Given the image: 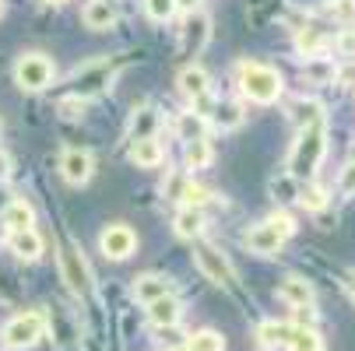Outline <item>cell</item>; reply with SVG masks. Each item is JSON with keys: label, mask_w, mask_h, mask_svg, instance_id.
I'll use <instances>...</instances> for the list:
<instances>
[{"label": "cell", "mask_w": 355, "mask_h": 351, "mask_svg": "<svg viewBox=\"0 0 355 351\" xmlns=\"http://www.w3.org/2000/svg\"><path fill=\"white\" fill-rule=\"evenodd\" d=\"M57 78V67L46 53H21L15 64V81L21 91H46Z\"/></svg>", "instance_id": "obj_6"}, {"label": "cell", "mask_w": 355, "mask_h": 351, "mask_svg": "<svg viewBox=\"0 0 355 351\" xmlns=\"http://www.w3.org/2000/svg\"><path fill=\"white\" fill-rule=\"evenodd\" d=\"M292 327H295V323H288V320H264V323L257 327V341H261L264 348H282V344H288Z\"/></svg>", "instance_id": "obj_25"}, {"label": "cell", "mask_w": 355, "mask_h": 351, "mask_svg": "<svg viewBox=\"0 0 355 351\" xmlns=\"http://www.w3.org/2000/svg\"><path fill=\"white\" fill-rule=\"evenodd\" d=\"M324 155H327V120L310 123V127L299 130L292 152H288V176H292L295 183L310 179V176L320 169Z\"/></svg>", "instance_id": "obj_1"}, {"label": "cell", "mask_w": 355, "mask_h": 351, "mask_svg": "<svg viewBox=\"0 0 355 351\" xmlns=\"http://www.w3.org/2000/svg\"><path fill=\"white\" fill-rule=\"evenodd\" d=\"M180 316H183V306H180V298H176V295L155 298V303L148 306V320L155 323V327H176Z\"/></svg>", "instance_id": "obj_19"}, {"label": "cell", "mask_w": 355, "mask_h": 351, "mask_svg": "<svg viewBox=\"0 0 355 351\" xmlns=\"http://www.w3.org/2000/svg\"><path fill=\"white\" fill-rule=\"evenodd\" d=\"M327 15H331L334 21L355 25V0H327Z\"/></svg>", "instance_id": "obj_36"}, {"label": "cell", "mask_w": 355, "mask_h": 351, "mask_svg": "<svg viewBox=\"0 0 355 351\" xmlns=\"http://www.w3.org/2000/svg\"><path fill=\"white\" fill-rule=\"evenodd\" d=\"M208 200H211V190H205V186H197L193 179H187V186H183V193H180V204H183V208H197V211H205Z\"/></svg>", "instance_id": "obj_32"}, {"label": "cell", "mask_w": 355, "mask_h": 351, "mask_svg": "<svg viewBox=\"0 0 355 351\" xmlns=\"http://www.w3.org/2000/svg\"><path fill=\"white\" fill-rule=\"evenodd\" d=\"M98 246H103V253L110 257V260H127L134 249H137V235H134V228L130 225H106L103 228V235H98Z\"/></svg>", "instance_id": "obj_10"}, {"label": "cell", "mask_w": 355, "mask_h": 351, "mask_svg": "<svg viewBox=\"0 0 355 351\" xmlns=\"http://www.w3.org/2000/svg\"><path fill=\"white\" fill-rule=\"evenodd\" d=\"M127 67V57H98V60H88V64H81L74 74H71V95H78V98H88L92 95H103V91H110L113 88V81H116V74Z\"/></svg>", "instance_id": "obj_2"}, {"label": "cell", "mask_w": 355, "mask_h": 351, "mask_svg": "<svg viewBox=\"0 0 355 351\" xmlns=\"http://www.w3.org/2000/svg\"><path fill=\"white\" fill-rule=\"evenodd\" d=\"M338 64L331 57H313V60H302V78L310 84H334Z\"/></svg>", "instance_id": "obj_24"}, {"label": "cell", "mask_w": 355, "mask_h": 351, "mask_svg": "<svg viewBox=\"0 0 355 351\" xmlns=\"http://www.w3.org/2000/svg\"><path fill=\"white\" fill-rule=\"evenodd\" d=\"M42 330H46L42 313H18L4 323V330H0V344H4L8 351H25L42 337Z\"/></svg>", "instance_id": "obj_7"}, {"label": "cell", "mask_w": 355, "mask_h": 351, "mask_svg": "<svg viewBox=\"0 0 355 351\" xmlns=\"http://www.w3.org/2000/svg\"><path fill=\"white\" fill-rule=\"evenodd\" d=\"M295 46H299L302 60H313V57H324V53H327L331 35H327V32H320V28H299Z\"/></svg>", "instance_id": "obj_20"}, {"label": "cell", "mask_w": 355, "mask_h": 351, "mask_svg": "<svg viewBox=\"0 0 355 351\" xmlns=\"http://www.w3.org/2000/svg\"><path fill=\"white\" fill-rule=\"evenodd\" d=\"M282 74L268 64H239V91L250 98V102H261V106H271L282 98Z\"/></svg>", "instance_id": "obj_3"}, {"label": "cell", "mask_w": 355, "mask_h": 351, "mask_svg": "<svg viewBox=\"0 0 355 351\" xmlns=\"http://www.w3.org/2000/svg\"><path fill=\"white\" fill-rule=\"evenodd\" d=\"M197 8H200V0H176V11H187V15H190V11H197Z\"/></svg>", "instance_id": "obj_41"}, {"label": "cell", "mask_w": 355, "mask_h": 351, "mask_svg": "<svg viewBox=\"0 0 355 351\" xmlns=\"http://www.w3.org/2000/svg\"><path fill=\"white\" fill-rule=\"evenodd\" d=\"M285 113H288V120H292L299 130L324 120V106L317 102V98H292V102L285 106Z\"/></svg>", "instance_id": "obj_18"}, {"label": "cell", "mask_w": 355, "mask_h": 351, "mask_svg": "<svg viewBox=\"0 0 355 351\" xmlns=\"http://www.w3.org/2000/svg\"><path fill=\"white\" fill-rule=\"evenodd\" d=\"M176 81H180V91L190 98V102H197V98L211 95V78H208V71H205V67H197V64L183 67Z\"/></svg>", "instance_id": "obj_15"}, {"label": "cell", "mask_w": 355, "mask_h": 351, "mask_svg": "<svg viewBox=\"0 0 355 351\" xmlns=\"http://www.w3.org/2000/svg\"><path fill=\"white\" fill-rule=\"evenodd\" d=\"M173 127H176V137L190 144V141H200V137H205V130H208V120L187 109V113H180V116H176V123H173Z\"/></svg>", "instance_id": "obj_27"}, {"label": "cell", "mask_w": 355, "mask_h": 351, "mask_svg": "<svg viewBox=\"0 0 355 351\" xmlns=\"http://www.w3.org/2000/svg\"><path fill=\"white\" fill-rule=\"evenodd\" d=\"M106 4H113V0H106Z\"/></svg>", "instance_id": "obj_47"}, {"label": "cell", "mask_w": 355, "mask_h": 351, "mask_svg": "<svg viewBox=\"0 0 355 351\" xmlns=\"http://www.w3.org/2000/svg\"><path fill=\"white\" fill-rule=\"evenodd\" d=\"M8 176H11V155L0 147V183H8Z\"/></svg>", "instance_id": "obj_39"}, {"label": "cell", "mask_w": 355, "mask_h": 351, "mask_svg": "<svg viewBox=\"0 0 355 351\" xmlns=\"http://www.w3.org/2000/svg\"><path fill=\"white\" fill-rule=\"evenodd\" d=\"M345 288H348V295L355 298V271H345Z\"/></svg>", "instance_id": "obj_42"}, {"label": "cell", "mask_w": 355, "mask_h": 351, "mask_svg": "<svg viewBox=\"0 0 355 351\" xmlns=\"http://www.w3.org/2000/svg\"><path fill=\"white\" fill-rule=\"evenodd\" d=\"M130 159H134V165H141V169H155V165H162V159H166V147H162L159 137L130 141Z\"/></svg>", "instance_id": "obj_17"}, {"label": "cell", "mask_w": 355, "mask_h": 351, "mask_svg": "<svg viewBox=\"0 0 355 351\" xmlns=\"http://www.w3.org/2000/svg\"><path fill=\"white\" fill-rule=\"evenodd\" d=\"M211 159H215V152H211V141L208 137L187 144V169H208Z\"/></svg>", "instance_id": "obj_30"}, {"label": "cell", "mask_w": 355, "mask_h": 351, "mask_svg": "<svg viewBox=\"0 0 355 351\" xmlns=\"http://www.w3.org/2000/svg\"><path fill=\"white\" fill-rule=\"evenodd\" d=\"M0 222L8 225V232H25V228H35V211H32V204L28 200H11L8 204V211L0 215Z\"/></svg>", "instance_id": "obj_21"}, {"label": "cell", "mask_w": 355, "mask_h": 351, "mask_svg": "<svg viewBox=\"0 0 355 351\" xmlns=\"http://www.w3.org/2000/svg\"><path fill=\"white\" fill-rule=\"evenodd\" d=\"M292 232H295V222H292L285 211H278V215H271L268 222L253 225V228L246 232V249H250V253H257V257H275Z\"/></svg>", "instance_id": "obj_4"}, {"label": "cell", "mask_w": 355, "mask_h": 351, "mask_svg": "<svg viewBox=\"0 0 355 351\" xmlns=\"http://www.w3.org/2000/svg\"><path fill=\"white\" fill-rule=\"evenodd\" d=\"M173 351H187V348H183V344H176V348H173Z\"/></svg>", "instance_id": "obj_45"}, {"label": "cell", "mask_w": 355, "mask_h": 351, "mask_svg": "<svg viewBox=\"0 0 355 351\" xmlns=\"http://www.w3.org/2000/svg\"><path fill=\"white\" fill-rule=\"evenodd\" d=\"M130 295L137 298L141 306H151L155 298H166V295H176V281L169 274H141L134 278V288Z\"/></svg>", "instance_id": "obj_12"}, {"label": "cell", "mask_w": 355, "mask_h": 351, "mask_svg": "<svg viewBox=\"0 0 355 351\" xmlns=\"http://www.w3.org/2000/svg\"><path fill=\"white\" fill-rule=\"evenodd\" d=\"M8 246H11V253H15L18 260H25V264H35V260L42 257V249H46V242H42V235H39L35 228L8 232Z\"/></svg>", "instance_id": "obj_13"}, {"label": "cell", "mask_w": 355, "mask_h": 351, "mask_svg": "<svg viewBox=\"0 0 355 351\" xmlns=\"http://www.w3.org/2000/svg\"><path fill=\"white\" fill-rule=\"evenodd\" d=\"M0 11H4V0H0Z\"/></svg>", "instance_id": "obj_46"}, {"label": "cell", "mask_w": 355, "mask_h": 351, "mask_svg": "<svg viewBox=\"0 0 355 351\" xmlns=\"http://www.w3.org/2000/svg\"><path fill=\"white\" fill-rule=\"evenodd\" d=\"M295 190H299V183H295L288 172H282V176L271 179V193H275L278 204H288V200H295Z\"/></svg>", "instance_id": "obj_34"}, {"label": "cell", "mask_w": 355, "mask_h": 351, "mask_svg": "<svg viewBox=\"0 0 355 351\" xmlns=\"http://www.w3.org/2000/svg\"><path fill=\"white\" fill-rule=\"evenodd\" d=\"M285 348L288 351H324V337L313 327H292V337Z\"/></svg>", "instance_id": "obj_28"}, {"label": "cell", "mask_w": 355, "mask_h": 351, "mask_svg": "<svg viewBox=\"0 0 355 351\" xmlns=\"http://www.w3.org/2000/svg\"><path fill=\"white\" fill-rule=\"evenodd\" d=\"M295 204H302L306 211H324V208H327V190L317 186V183H299Z\"/></svg>", "instance_id": "obj_29"}, {"label": "cell", "mask_w": 355, "mask_h": 351, "mask_svg": "<svg viewBox=\"0 0 355 351\" xmlns=\"http://www.w3.org/2000/svg\"><path fill=\"white\" fill-rule=\"evenodd\" d=\"M211 42V18L205 11H190L183 18V28H180V53L183 57H200L205 46Z\"/></svg>", "instance_id": "obj_9"}, {"label": "cell", "mask_w": 355, "mask_h": 351, "mask_svg": "<svg viewBox=\"0 0 355 351\" xmlns=\"http://www.w3.org/2000/svg\"><path fill=\"white\" fill-rule=\"evenodd\" d=\"M95 172V159L92 152H85V147H67V152L60 155V176L71 183V186H85Z\"/></svg>", "instance_id": "obj_11"}, {"label": "cell", "mask_w": 355, "mask_h": 351, "mask_svg": "<svg viewBox=\"0 0 355 351\" xmlns=\"http://www.w3.org/2000/svg\"><path fill=\"white\" fill-rule=\"evenodd\" d=\"M208 123H215L218 130H236V127L243 123V109H239V102H229V98H218V102H215V109H211V116H208Z\"/></svg>", "instance_id": "obj_26"}, {"label": "cell", "mask_w": 355, "mask_h": 351, "mask_svg": "<svg viewBox=\"0 0 355 351\" xmlns=\"http://www.w3.org/2000/svg\"><path fill=\"white\" fill-rule=\"evenodd\" d=\"M183 348L187 351H225V337L218 330H197V334H190V341Z\"/></svg>", "instance_id": "obj_31"}, {"label": "cell", "mask_w": 355, "mask_h": 351, "mask_svg": "<svg viewBox=\"0 0 355 351\" xmlns=\"http://www.w3.org/2000/svg\"><path fill=\"white\" fill-rule=\"evenodd\" d=\"M144 15H148L151 21L166 25V21L176 15V0H144Z\"/></svg>", "instance_id": "obj_33"}, {"label": "cell", "mask_w": 355, "mask_h": 351, "mask_svg": "<svg viewBox=\"0 0 355 351\" xmlns=\"http://www.w3.org/2000/svg\"><path fill=\"white\" fill-rule=\"evenodd\" d=\"M278 298H282V303H288L292 309H310V306H313V285H310L306 278L288 274V278L278 285Z\"/></svg>", "instance_id": "obj_14"}, {"label": "cell", "mask_w": 355, "mask_h": 351, "mask_svg": "<svg viewBox=\"0 0 355 351\" xmlns=\"http://www.w3.org/2000/svg\"><path fill=\"white\" fill-rule=\"evenodd\" d=\"M81 21H85V28H92V32H110V28L116 25V8L106 4V0H88L85 11H81Z\"/></svg>", "instance_id": "obj_16"}, {"label": "cell", "mask_w": 355, "mask_h": 351, "mask_svg": "<svg viewBox=\"0 0 355 351\" xmlns=\"http://www.w3.org/2000/svg\"><path fill=\"white\" fill-rule=\"evenodd\" d=\"M155 130H159V109H151V106L134 109V116H130V130H127V137H130V141L155 137Z\"/></svg>", "instance_id": "obj_23"}, {"label": "cell", "mask_w": 355, "mask_h": 351, "mask_svg": "<svg viewBox=\"0 0 355 351\" xmlns=\"http://www.w3.org/2000/svg\"><path fill=\"white\" fill-rule=\"evenodd\" d=\"M193 264H197L200 274H205L211 285H218V288H232L236 285L232 260L222 253L215 242H208V239H193Z\"/></svg>", "instance_id": "obj_5"}, {"label": "cell", "mask_w": 355, "mask_h": 351, "mask_svg": "<svg viewBox=\"0 0 355 351\" xmlns=\"http://www.w3.org/2000/svg\"><path fill=\"white\" fill-rule=\"evenodd\" d=\"M46 4H67V0H46Z\"/></svg>", "instance_id": "obj_44"}, {"label": "cell", "mask_w": 355, "mask_h": 351, "mask_svg": "<svg viewBox=\"0 0 355 351\" xmlns=\"http://www.w3.org/2000/svg\"><path fill=\"white\" fill-rule=\"evenodd\" d=\"M334 84H341V88H355V64H345V67H338V74H334Z\"/></svg>", "instance_id": "obj_38"}, {"label": "cell", "mask_w": 355, "mask_h": 351, "mask_svg": "<svg viewBox=\"0 0 355 351\" xmlns=\"http://www.w3.org/2000/svg\"><path fill=\"white\" fill-rule=\"evenodd\" d=\"M11 200H15V197H11V190H8L4 183H0V215L8 211V204H11Z\"/></svg>", "instance_id": "obj_40"}, {"label": "cell", "mask_w": 355, "mask_h": 351, "mask_svg": "<svg viewBox=\"0 0 355 351\" xmlns=\"http://www.w3.org/2000/svg\"><path fill=\"white\" fill-rule=\"evenodd\" d=\"M57 260H60V278L67 281V288H71L78 298H88V295L95 291V281H92V267H88V260L78 253L71 242L60 246Z\"/></svg>", "instance_id": "obj_8"}, {"label": "cell", "mask_w": 355, "mask_h": 351, "mask_svg": "<svg viewBox=\"0 0 355 351\" xmlns=\"http://www.w3.org/2000/svg\"><path fill=\"white\" fill-rule=\"evenodd\" d=\"M0 242H8V225L0 222Z\"/></svg>", "instance_id": "obj_43"}, {"label": "cell", "mask_w": 355, "mask_h": 351, "mask_svg": "<svg viewBox=\"0 0 355 351\" xmlns=\"http://www.w3.org/2000/svg\"><path fill=\"white\" fill-rule=\"evenodd\" d=\"M173 232L180 239H200V232H205V211H197V208H180L176 218H173Z\"/></svg>", "instance_id": "obj_22"}, {"label": "cell", "mask_w": 355, "mask_h": 351, "mask_svg": "<svg viewBox=\"0 0 355 351\" xmlns=\"http://www.w3.org/2000/svg\"><path fill=\"white\" fill-rule=\"evenodd\" d=\"M57 113L64 120H81L88 113V102H85V98H78V95H64L60 102H57Z\"/></svg>", "instance_id": "obj_35"}, {"label": "cell", "mask_w": 355, "mask_h": 351, "mask_svg": "<svg viewBox=\"0 0 355 351\" xmlns=\"http://www.w3.org/2000/svg\"><path fill=\"white\" fill-rule=\"evenodd\" d=\"M338 193L341 197H355V159L341 169V179H338Z\"/></svg>", "instance_id": "obj_37"}]
</instances>
